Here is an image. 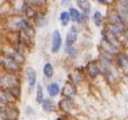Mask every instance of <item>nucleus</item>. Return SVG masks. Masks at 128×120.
<instances>
[{"instance_id":"11","label":"nucleus","mask_w":128,"mask_h":120,"mask_svg":"<svg viewBox=\"0 0 128 120\" xmlns=\"http://www.w3.org/2000/svg\"><path fill=\"white\" fill-rule=\"evenodd\" d=\"M34 25L37 28H43L45 26H48V17L46 15V13H44L43 11H39L36 14L34 19L32 20Z\"/></svg>"},{"instance_id":"15","label":"nucleus","mask_w":128,"mask_h":120,"mask_svg":"<svg viewBox=\"0 0 128 120\" xmlns=\"http://www.w3.org/2000/svg\"><path fill=\"white\" fill-rule=\"evenodd\" d=\"M115 63L118 68L128 69V56L123 53H117L115 55Z\"/></svg>"},{"instance_id":"23","label":"nucleus","mask_w":128,"mask_h":120,"mask_svg":"<svg viewBox=\"0 0 128 120\" xmlns=\"http://www.w3.org/2000/svg\"><path fill=\"white\" fill-rule=\"evenodd\" d=\"M64 51H65V53L71 58L76 57V55H78V51H76V49L74 48V45H72V47L65 45V47H64Z\"/></svg>"},{"instance_id":"12","label":"nucleus","mask_w":128,"mask_h":120,"mask_svg":"<svg viewBox=\"0 0 128 120\" xmlns=\"http://www.w3.org/2000/svg\"><path fill=\"white\" fill-rule=\"evenodd\" d=\"M76 86L73 84L71 81L66 82L65 86L62 87V89H60V94L62 97H67V98H73V96H76Z\"/></svg>"},{"instance_id":"19","label":"nucleus","mask_w":128,"mask_h":120,"mask_svg":"<svg viewBox=\"0 0 128 120\" xmlns=\"http://www.w3.org/2000/svg\"><path fill=\"white\" fill-rule=\"evenodd\" d=\"M41 106H42V109L46 112H51V111H54L56 109V105L55 103L53 102L51 98H44L41 103Z\"/></svg>"},{"instance_id":"20","label":"nucleus","mask_w":128,"mask_h":120,"mask_svg":"<svg viewBox=\"0 0 128 120\" xmlns=\"http://www.w3.org/2000/svg\"><path fill=\"white\" fill-rule=\"evenodd\" d=\"M25 3L34 7L36 9H42L44 8V6L46 5L48 0H23Z\"/></svg>"},{"instance_id":"2","label":"nucleus","mask_w":128,"mask_h":120,"mask_svg":"<svg viewBox=\"0 0 128 120\" xmlns=\"http://www.w3.org/2000/svg\"><path fill=\"white\" fill-rule=\"evenodd\" d=\"M68 12L70 14V19H71V23L74 25L81 26V25H85L88 20L90 19V16H86L82 13L76 7H69L68 8Z\"/></svg>"},{"instance_id":"5","label":"nucleus","mask_w":128,"mask_h":120,"mask_svg":"<svg viewBox=\"0 0 128 120\" xmlns=\"http://www.w3.org/2000/svg\"><path fill=\"white\" fill-rule=\"evenodd\" d=\"M24 73H25V77H26L27 83H28V91L31 92L36 88V86H37V80H38L37 72H36V69L34 67L27 66V67H25Z\"/></svg>"},{"instance_id":"1","label":"nucleus","mask_w":128,"mask_h":120,"mask_svg":"<svg viewBox=\"0 0 128 120\" xmlns=\"http://www.w3.org/2000/svg\"><path fill=\"white\" fill-rule=\"evenodd\" d=\"M24 57L20 52H8L1 58L0 64L6 73H17L22 68Z\"/></svg>"},{"instance_id":"7","label":"nucleus","mask_w":128,"mask_h":120,"mask_svg":"<svg viewBox=\"0 0 128 120\" xmlns=\"http://www.w3.org/2000/svg\"><path fill=\"white\" fill-rule=\"evenodd\" d=\"M85 72H86L87 76L90 79H96L100 74H102L101 67L98 62H90L86 65V67H85Z\"/></svg>"},{"instance_id":"8","label":"nucleus","mask_w":128,"mask_h":120,"mask_svg":"<svg viewBox=\"0 0 128 120\" xmlns=\"http://www.w3.org/2000/svg\"><path fill=\"white\" fill-rule=\"evenodd\" d=\"M92 23L96 28H102L106 24V16L102 14L101 11L99 10H95L94 12H92L90 14V19Z\"/></svg>"},{"instance_id":"16","label":"nucleus","mask_w":128,"mask_h":120,"mask_svg":"<svg viewBox=\"0 0 128 120\" xmlns=\"http://www.w3.org/2000/svg\"><path fill=\"white\" fill-rule=\"evenodd\" d=\"M46 91L50 97H55L60 93V87L57 82H50L46 86Z\"/></svg>"},{"instance_id":"25","label":"nucleus","mask_w":128,"mask_h":120,"mask_svg":"<svg viewBox=\"0 0 128 120\" xmlns=\"http://www.w3.org/2000/svg\"><path fill=\"white\" fill-rule=\"evenodd\" d=\"M96 2L100 6H109L110 5V0H96Z\"/></svg>"},{"instance_id":"13","label":"nucleus","mask_w":128,"mask_h":120,"mask_svg":"<svg viewBox=\"0 0 128 120\" xmlns=\"http://www.w3.org/2000/svg\"><path fill=\"white\" fill-rule=\"evenodd\" d=\"M73 101L72 98H67L62 97V100L58 102V108L64 112H69L71 109L73 108Z\"/></svg>"},{"instance_id":"17","label":"nucleus","mask_w":128,"mask_h":120,"mask_svg":"<svg viewBox=\"0 0 128 120\" xmlns=\"http://www.w3.org/2000/svg\"><path fill=\"white\" fill-rule=\"evenodd\" d=\"M115 11L120 14V16H123L125 20L128 19V6H125V5H120V3H117V2H114V5L112 7Z\"/></svg>"},{"instance_id":"9","label":"nucleus","mask_w":128,"mask_h":120,"mask_svg":"<svg viewBox=\"0 0 128 120\" xmlns=\"http://www.w3.org/2000/svg\"><path fill=\"white\" fill-rule=\"evenodd\" d=\"M2 118L4 120H16L20 116V110L16 106H6V108L1 111Z\"/></svg>"},{"instance_id":"6","label":"nucleus","mask_w":128,"mask_h":120,"mask_svg":"<svg viewBox=\"0 0 128 120\" xmlns=\"http://www.w3.org/2000/svg\"><path fill=\"white\" fill-rule=\"evenodd\" d=\"M79 39V27L78 25H71L69 27V29L66 33V37H65V45H72L76 44V42Z\"/></svg>"},{"instance_id":"24","label":"nucleus","mask_w":128,"mask_h":120,"mask_svg":"<svg viewBox=\"0 0 128 120\" xmlns=\"http://www.w3.org/2000/svg\"><path fill=\"white\" fill-rule=\"evenodd\" d=\"M71 3H72V0H59V6L64 9L71 7Z\"/></svg>"},{"instance_id":"10","label":"nucleus","mask_w":128,"mask_h":120,"mask_svg":"<svg viewBox=\"0 0 128 120\" xmlns=\"http://www.w3.org/2000/svg\"><path fill=\"white\" fill-rule=\"evenodd\" d=\"M76 8L86 16H90L93 12V7H92L90 0H74Z\"/></svg>"},{"instance_id":"3","label":"nucleus","mask_w":128,"mask_h":120,"mask_svg":"<svg viewBox=\"0 0 128 120\" xmlns=\"http://www.w3.org/2000/svg\"><path fill=\"white\" fill-rule=\"evenodd\" d=\"M62 44H64V40L62 36V31L56 28L51 33V45H50L51 53L52 54L59 53V51L62 48Z\"/></svg>"},{"instance_id":"26","label":"nucleus","mask_w":128,"mask_h":120,"mask_svg":"<svg viewBox=\"0 0 128 120\" xmlns=\"http://www.w3.org/2000/svg\"><path fill=\"white\" fill-rule=\"evenodd\" d=\"M114 2L120 3V5H125V6H128V0H114Z\"/></svg>"},{"instance_id":"27","label":"nucleus","mask_w":128,"mask_h":120,"mask_svg":"<svg viewBox=\"0 0 128 120\" xmlns=\"http://www.w3.org/2000/svg\"><path fill=\"white\" fill-rule=\"evenodd\" d=\"M0 89H1V88H0Z\"/></svg>"},{"instance_id":"18","label":"nucleus","mask_w":128,"mask_h":120,"mask_svg":"<svg viewBox=\"0 0 128 120\" xmlns=\"http://www.w3.org/2000/svg\"><path fill=\"white\" fill-rule=\"evenodd\" d=\"M42 73H43L44 77L46 79H52L53 76H54V66H53V64L51 62H46L45 64L43 65V68H42Z\"/></svg>"},{"instance_id":"21","label":"nucleus","mask_w":128,"mask_h":120,"mask_svg":"<svg viewBox=\"0 0 128 120\" xmlns=\"http://www.w3.org/2000/svg\"><path fill=\"white\" fill-rule=\"evenodd\" d=\"M43 100H44L43 87H42L41 83H37V86H36V102L38 104H41Z\"/></svg>"},{"instance_id":"14","label":"nucleus","mask_w":128,"mask_h":120,"mask_svg":"<svg viewBox=\"0 0 128 120\" xmlns=\"http://www.w3.org/2000/svg\"><path fill=\"white\" fill-rule=\"evenodd\" d=\"M58 22L60 24V26L66 28L70 25L71 19H70V14L68 12V10H62L58 14Z\"/></svg>"},{"instance_id":"4","label":"nucleus","mask_w":128,"mask_h":120,"mask_svg":"<svg viewBox=\"0 0 128 120\" xmlns=\"http://www.w3.org/2000/svg\"><path fill=\"white\" fill-rule=\"evenodd\" d=\"M106 23L112 24V25H116V26H120V27H124V28L128 27L127 21L124 19L123 16H120L113 8H111V10L108 11V14H106Z\"/></svg>"},{"instance_id":"22","label":"nucleus","mask_w":128,"mask_h":120,"mask_svg":"<svg viewBox=\"0 0 128 120\" xmlns=\"http://www.w3.org/2000/svg\"><path fill=\"white\" fill-rule=\"evenodd\" d=\"M70 81L71 82H72L73 84H76V86H78V84L79 83H81L82 81H83V75H82V74L80 73V72H76V73H73L72 75L70 76Z\"/></svg>"}]
</instances>
